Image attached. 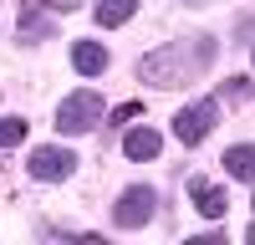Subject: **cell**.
Wrapping results in <instances>:
<instances>
[{"mask_svg":"<svg viewBox=\"0 0 255 245\" xmlns=\"http://www.w3.org/2000/svg\"><path fill=\"white\" fill-rule=\"evenodd\" d=\"M158 153H163V133H158V128L138 122V128L123 133V158H128V163H153Z\"/></svg>","mask_w":255,"mask_h":245,"instance_id":"obj_7","label":"cell"},{"mask_svg":"<svg viewBox=\"0 0 255 245\" xmlns=\"http://www.w3.org/2000/svg\"><path fill=\"white\" fill-rule=\"evenodd\" d=\"M51 36H56V20L41 5L26 0V5H20V20H15V41H20V46H41V41H51Z\"/></svg>","mask_w":255,"mask_h":245,"instance_id":"obj_8","label":"cell"},{"mask_svg":"<svg viewBox=\"0 0 255 245\" xmlns=\"http://www.w3.org/2000/svg\"><path fill=\"white\" fill-rule=\"evenodd\" d=\"M67 56H72V72H77V77H102V72L113 67V51L102 46V41H82V36L72 41Z\"/></svg>","mask_w":255,"mask_h":245,"instance_id":"obj_9","label":"cell"},{"mask_svg":"<svg viewBox=\"0 0 255 245\" xmlns=\"http://www.w3.org/2000/svg\"><path fill=\"white\" fill-rule=\"evenodd\" d=\"M220 122V97H199V102H184V108L174 113V138L189 143V148H199V143L215 133Z\"/></svg>","mask_w":255,"mask_h":245,"instance_id":"obj_5","label":"cell"},{"mask_svg":"<svg viewBox=\"0 0 255 245\" xmlns=\"http://www.w3.org/2000/svg\"><path fill=\"white\" fill-rule=\"evenodd\" d=\"M250 92H255V87H250V77H245V72H235V77H225V82H220V102H250Z\"/></svg>","mask_w":255,"mask_h":245,"instance_id":"obj_13","label":"cell"},{"mask_svg":"<svg viewBox=\"0 0 255 245\" xmlns=\"http://www.w3.org/2000/svg\"><path fill=\"white\" fill-rule=\"evenodd\" d=\"M138 15V0H97L92 5V20L102 31H113V26H128V20Z\"/></svg>","mask_w":255,"mask_h":245,"instance_id":"obj_10","label":"cell"},{"mask_svg":"<svg viewBox=\"0 0 255 245\" xmlns=\"http://www.w3.org/2000/svg\"><path fill=\"white\" fill-rule=\"evenodd\" d=\"M31 5H41V10H56V15H61V10H77L82 0H31Z\"/></svg>","mask_w":255,"mask_h":245,"instance_id":"obj_15","label":"cell"},{"mask_svg":"<svg viewBox=\"0 0 255 245\" xmlns=\"http://www.w3.org/2000/svg\"><path fill=\"white\" fill-rule=\"evenodd\" d=\"M26 133H31V122H26V118L0 113V148H15V143H26Z\"/></svg>","mask_w":255,"mask_h":245,"instance_id":"obj_12","label":"cell"},{"mask_svg":"<svg viewBox=\"0 0 255 245\" xmlns=\"http://www.w3.org/2000/svg\"><path fill=\"white\" fill-rule=\"evenodd\" d=\"M102 118H108V102H102L92 87H82V92H67L56 102V133L61 138H82V133H97L102 128Z\"/></svg>","mask_w":255,"mask_h":245,"instance_id":"obj_2","label":"cell"},{"mask_svg":"<svg viewBox=\"0 0 255 245\" xmlns=\"http://www.w3.org/2000/svg\"><path fill=\"white\" fill-rule=\"evenodd\" d=\"M138 77L148 87H184L194 77V61H189V46L184 41H163L158 51H143L138 56Z\"/></svg>","mask_w":255,"mask_h":245,"instance_id":"obj_1","label":"cell"},{"mask_svg":"<svg viewBox=\"0 0 255 245\" xmlns=\"http://www.w3.org/2000/svg\"><path fill=\"white\" fill-rule=\"evenodd\" d=\"M220 163H225V174H230V179H240V184L255 179V148H250V143H230Z\"/></svg>","mask_w":255,"mask_h":245,"instance_id":"obj_11","label":"cell"},{"mask_svg":"<svg viewBox=\"0 0 255 245\" xmlns=\"http://www.w3.org/2000/svg\"><path fill=\"white\" fill-rule=\"evenodd\" d=\"M184 194H189V204H194V210H199L204 220H225V210H230L225 184L204 179V174H189V179H184Z\"/></svg>","mask_w":255,"mask_h":245,"instance_id":"obj_6","label":"cell"},{"mask_svg":"<svg viewBox=\"0 0 255 245\" xmlns=\"http://www.w3.org/2000/svg\"><path fill=\"white\" fill-rule=\"evenodd\" d=\"M158 215V189L153 184H128L113 199V230H148Z\"/></svg>","mask_w":255,"mask_h":245,"instance_id":"obj_3","label":"cell"},{"mask_svg":"<svg viewBox=\"0 0 255 245\" xmlns=\"http://www.w3.org/2000/svg\"><path fill=\"white\" fill-rule=\"evenodd\" d=\"M235 46H250V10L235 15Z\"/></svg>","mask_w":255,"mask_h":245,"instance_id":"obj_14","label":"cell"},{"mask_svg":"<svg viewBox=\"0 0 255 245\" xmlns=\"http://www.w3.org/2000/svg\"><path fill=\"white\" fill-rule=\"evenodd\" d=\"M77 169H82V158H77V148H67V143H36V153L26 158V174L36 184H67Z\"/></svg>","mask_w":255,"mask_h":245,"instance_id":"obj_4","label":"cell"}]
</instances>
